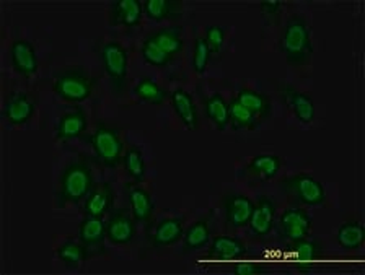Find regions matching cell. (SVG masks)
Wrapping results in <instances>:
<instances>
[{
	"instance_id": "obj_24",
	"label": "cell",
	"mask_w": 365,
	"mask_h": 275,
	"mask_svg": "<svg viewBox=\"0 0 365 275\" xmlns=\"http://www.w3.org/2000/svg\"><path fill=\"white\" fill-rule=\"evenodd\" d=\"M106 222L103 217H87L78 225V239L88 248H95L105 243Z\"/></svg>"
},
{
	"instance_id": "obj_8",
	"label": "cell",
	"mask_w": 365,
	"mask_h": 275,
	"mask_svg": "<svg viewBox=\"0 0 365 275\" xmlns=\"http://www.w3.org/2000/svg\"><path fill=\"white\" fill-rule=\"evenodd\" d=\"M279 93H281L285 106H289V110L297 118V121L304 124H312L315 121L317 108L310 95L302 93V91L295 90L292 85L284 82L279 83Z\"/></svg>"
},
{
	"instance_id": "obj_22",
	"label": "cell",
	"mask_w": 365,
	"mask_h": 275,
	"mask_svg": "<svg viewBox=\"0 0 365 275\" xmlns=\"http://www.w3.org/2000/svg\"><path fill=\"white\" fill-rule=\"evenodd\" d=\"M237 100L247 108V110L258 119V121H264L271 114V100L261 91H256L253 88H242L237 93Z\"/></svg>"
},
{
	"instance_id": "obj_16",
	"label": "cell",
	"mask_w": 365,
	"mask_h": 275,
	"mask_svg": "<svg viewBox=\"0 0 365 275\" xmlns=\"http://www.w3.org/2000/svg\"><path fill=\"white\" fill-rule=\"evenodd\" d=\"M88 129V118L82 108H73L72 111L62 114L56 125V139L61 142L78 139Z\"/></svg>"
},
{
	"instance_id": "obj_35",
	"label": "cell",
	"mask_w": 365,
	"mask_h": 275,
	"mask_svg": "<svg viewBox=\"0 0 365 275\" xmlns=\"http://www.w3.org/2000/svg\"><path fill=\"white\" fill-rule=\"evenodd\" d=\"M140 54H142V57H144V61L147 62V64L153 66V67H167L171 64V62H173V56L167 54L165 51L157 48L155 44H150L147 41L142 43Z\"/></svg>"
},
{
	"instance_id": "obj_28",
	"label": "cell",
	"mask_w": 365,
	"mask_h": 275,
	"mask_svg": "<svg viewBox=\"0 0 365 275\" xmlns=\"http://www.w3.org/2000/svg\"><path fill=\"white\" fill-rule=\"evenodd\" d=\"M90 248L87 244H83L80 239H66L59 248H57L56 254L59 257V261L62 264H66L68 267L78 266L85 262L90 257Z\"/></svg>"
},
{
	"instance_id": "obj_31",
	"label": "cell",
	"mask_w": 365,
	"mask_h": 275,
	"mask_svg": "<svg viewBox=\"0 0 365 275\" xmlns=\"http://www.w3.org/2000/svg\"><path fill=\"white\" fill-rule=\"evenodd\" d=\"M228 121L233 130H256L259 121L237 98L228 101Z\"/></svg>"
},
{
	"instance_id": "obj_34",
	"label": "cell",
	"mask_w": 365,
	"mask_h": 275,
	"mask_svg": "<svg viewBox=\"0 0 365 275\" xmlns=\"http://www.w3.org/2000/svg\"><path fill=\"white\" fill-rule=\"evenodd\" d=\"M210 56H212V51H210L209 44L205 43V39L197 38L192 48V71L197 76H204L205 71H207Z\"/></svg>"
},
{
	"instance_id": "obj_25",
	"label": "cell",
	"mask_w": 365,
	"mask_h": 275,
	"mask_svg": "<svg viewBox=\"0 0 365 275\" xmlns=\"http://www.w3.org/2000/svg\"><path fill=\"white\" fill-rule=\"evenodd\" d=\"M281 166L282 162L277 155L261 153L250 160L247 171L250 175L261 177L262 181H272L279 175V171H281Z\"/></svg>"
},
{
	"instance_id": "obj_1",
	"label": "cell",
	"mask_w": 365,
	"mask_h": 275,
	"mask_svg": "<svg viewBox=\"0 0 365 275\" xmlns=\"http://www.w3.org/2000/svg\"><path fill=\"white\" fill-rule=\"evenodd\" d=\"M279 49L284 54L285 61L290 66H305L313 56V43L310 28H308L304 16L292 15L285 23Z\"/></svg>"
},
{
	"instance_id": "obj_9",
	"label": "cell",
	"mask_w": 365,
	"mask_h": 275,
	"mask_svg": "<svg viewBox=\"0 0 365 275\" xmlns=\"http://www.w3.org/2000/svg\"><path fill=\"white\" fill-rule=\"evenodd\" d=\"M135 238V220L130 209H118L106 220V239L114 246H125Z\"/></svg>"
},
{
	"instance_id": "obj_20",
	"label": "cell",
	"mask_w": 365,
	"mask_h": 275,
	"mask_svg": "<svg viewBox=\"0 0 365 275\" xmlns=\"http://www.w3.org/2000/svg\"><path fill=\"white\" fill-rule=\"evenodd\" d=\"M129 209L135 222L148 223L153 217L155 204L150 192L142 186H129Z\"/></svg>"
},
{
	"instance_id": "obj_19",
	"label": "cell",
	"mask_w": 365,
	"mask_h": 275,
	"mask_svg": "<svg viewBox=\"0 0 365 275\" xmlns=\"http://www.w3.org/2000/svg\"><path fill=\"white\" fill-rule=\"evenodd\" d=\"M185 234V220L181 217H170L157 223L152 243L155 248H168L180 242Z\"/></svg>"
},
{
	"instance_id": "obj_30",
	"label": "cell",
	"mask_w": 365,
	"mask_h": 275,
	"mask_svg": "<svg viewBox=\"0 0 365 275\" xmlns=\"http://www.w3.org/2000/svg\"><path fill=\"white\" fill-rule=\"evenodd\" d=\"M123 168L130 180L134 182H144L147 176V165L144 153H142L140 148L137 147H129L128 150H124L123 155Z\"/></svg>"
},
{
	"instance_id": "obj_14",
	"label": "cell",
	"mask_w": 365,
	"mask_h": 275,
	"mask_svg": "<svg viewBox=\"0 0 365 275\" xmlns=\"http://www.w3.org/2000/svg\"><path fill=\"white\" fill-rule=\"evenodd\" d=\"M114 204V191L110 182H96L83 200V214L87 217H105Z\"/></svg>"
},
{
	"instance_id": "obj_12",
	"label": "cell",
	"mask_w": 365,
	"mask_h": 275,
	"mask_svg": "<svg viewBox=\"0 0 365 275\" xmlns=\"http://www.w3.org/2000/svg\"><path fill=\"white\" fill-rule=\"evenodd\" d=\"M277 207L272 199L262 196L255 204L253 215H251L248 228L251 234L258 238H264L274 230V222H276Z\"/></svg>"
},
{
	"instance_id": "obj_27",
	"label": "cell",
	"mask_w": 365,
	"mask_h": 275,
	"mask_svg": "<svg viewBox=\"0 0 365 275\" xmlns=\"http://www.w3.org/2000/svg\"><path fill=\"white\" fill-rule=\"evenodd\" d=\"M134 95L140 103H145V105H153L160 106L163 105L168 98V91L165 90L162 85L155 82L153 78H140L137 85L134 87Z\"/></svg>"
},
{
	"instance_id": "obj_33",
	"label": "cell",
	"mask_w": 365,
	"mask_h": 275,
	"mask_svg": "<svg viewBox=\"0 0 365 275\" xmlns=\"http://www.w3.org/2000/svg\"><path fill=\"white\" fill-rule=\"evenodd\" d=\"M290 253L297 254L300 261H315L322 254V246L315 239H297V242H290L289 248Z\"/></svg>"
},
{
	"instance_id": "obj_38",
	"label": "cell",
	"mask_w": 365,
	"mask_h": 275,
	"mask_svg": "<svg viewBox=\"0 0 365 275\" xmlns=\"http://www.w3.org/2000/svg\"><path fill=\"white\" fill-rule=\"evenodd\" d=\"M266 267L255 264V262H247V264H237L233 267V274L237 275H261L266 274Z\"/></svg>"
},
{
	"instance_id": "obj_37",
	"label": "cell",
	"mask_w": 365,
	"mask_h": 275,
	"mask_svg": "<svg viewBox=\"0 0 365 275\" xmlns=\"http://www.w3.org/2000/svg\"><path fill=\"white\" fill-rule=\"evenodd\" d=\"M261 14L271 16L274 20H279V15L282 11V4L279 0H262L259 2Z\"/></svg>"
},
{
	"instance_id": "obj_13",
	"label": "cell",
	"mask_w": 365,
	"mask_h": 275,
	"mask_svg": "<svg viewBox=\"0 0 365 275\" xmlns=\"http://www.w3.org/2000/svg\"><path fill=\"white\" fill-rule=\"evenodd\" d=\"M144 15V4L140 0H114L110 9V25L135 28Z\"/></svg>"
},
{
	"instance_id": "obj_18",
	"label": "cell",
	"mask_w": 365,
	"mask_h": 275,
	"mask_svg": "<svg viewBox=\"0 0 365 275\" xmlns=\"http://www.w3.org/2000/svg\"><path fill=\"white\" fill-rule=\"evenodd\" d=\"M171 106L176 113V116L185 125L187 130H197L199 129V114L196 103H194L192 96L187 93L186 90L176 88L173 93H171Z\"/></svg>"
},
{
	"instance_id": "obj_11",
	"label": "cell",
	"mask_w": 365,
	"mask_h": 275,
	"mask_svg": "<svg viewBox=\"0 0 365 275\" xmlns=\"http://www.w3.org/2000/svg\"><path fill=\"white\" fill-rule=\"evenodd\" d=\"M255 200L245 194H228L224 197L225 220L232 228L248 227L255 210Z\"/></svg>"
},
{
	"instance_id": "obj_32",
	"label": "cell",
	"mask_w": 365,
	"mask_h": 275,
	"mask_svg": "<svg viewBox=\"0 0 365 275\" xmlns=\"http://www.w3.org/2000/svg\"><path fill=\"white\" fill-rule=\"evenodd\" d=\"M205 116L214 123L217 130H225L228 121V101L220 93H214L204 101Z\"/></svg>"
},
{
	"instance_id": "obj_10",
	"label": "cell",
	"mask_w": 365,
	"mask_h": 275,
	"mask_svg": "<svg viewBox=\"0 0 365 275\" xmlns=\"http://www.w3.org/2000/svg\"><path fill=\"white\" fill-rule=\"evenodd\" d=\"M10 62L16 73L23 77H33L39 68L36 48L26 39H16L10 46Z\"/></svg>"
},
{
	"instance_id": "obj_23",
	"label": "cell",
	"mask_w": 365,
	"mask_h": 275,
	"mask_svg": "<svg viewBox=\"0 0 365 275\" xmlns=\"http://www.w3.org/2000/svg\"><path fill=\"white\" fill-rule=\"evenodd\" d=\"M336 242L346 251L361 249L365 243V228L357 219L342 223L336 233Z\"/></svg>"
},
{
	"instance_id": "obj_29",
	"label": "cell",
	"mask_w": 365,
	"mask_h": 275,
	"mask_svg": "<svg viewBox=\"0 0 365 275\" xmlns=\"http://www.w3.org/2000/svg\"><path fill=\"white\" fill-rule=\"evenodd\" d=\"M144 15L152 21L175 20L180 15V2L176 0H145Z\"/></svg>"
},
{
	"instance_id": "obj_7",
	"label": "cell",
	"mask_w": 365,
	"mask_h": 275,
	"mask_svg": "<svg viewBox=\"0 0 365 275\" xmlns=\"http://www.w3.org/2000/svg\"><path fill=\"white\" fill-rule=\"evenodd\" d=\"M279 227H281V234L287 242H297V239L310 237L313 220L305 209L290 207L285 209L279 217Z\"/></svg>"
},
{
	"instance_id": "obj_26",
	"label": "cell",
	"mask_w": 365,
	"mask_h": 275,
	"mask_svg": "<svg viewBox=\"0 0 365 275\" xmlns=\"http://www.w3.org/2000/svg\"><path fill=\"white\" fill-rule=\"evenodd\" d=\"M145 41L150 44H155L157 48L165 51V53L170 56L181 53L182 46H185L180 28H162V30L148 34Z\"/></svg>"
},
{
	"instance_id": "obj_36",
	"label": "cell",
	"mask_w": 365,
	"mask_h": 275,
	"mask_svg": "<svg viewBox=\"0 0 365 275\" xmlns=\"http://www.w3.org/2000/svg\"><path fill=\"white\" fill-rule=\"evenodd\" d=\"M202 38L205 39V43L209 44L212 53H220L225 43V28L220 25H210L205 28Z\"/></svg>"
},
{
	"instance_id": "obj_5",
	"label": "cell",
	"mask_w": 365,
	"mask_h": 275,
	"mask_svg": "<svg viewBox=\"0 0 365 275\" xmlns=\"http://www.w3.org/2000/svg\"><path fill=\"white\" fill-rule=\"evenodd\" d=\"M282 187L285 192L294 196L297 202L308 205V207H322L328 199L323 182L308 173H299L287 177L282 181Z\"/></svg>"
},
{
	"instance_id": "obj_2",
	"label": "cell",
	"mask_w": 365,
	"mask_h": 275,
	"mask_svg": "<svg viewBox=\"0 0 365 275\" xmlns=\"http://www.w3.org/2000/svg\"><path fill=\"white\" fill-rule=\"evenodd\" d=\"M93 185V171H91L88 163L83 160L72 162L61 175L59 192H57L59 207H64L67 204L83 202Z\"/></svg>"
},
{
	"instance_id": "obj_3",
	"label": "cell",
	"mask_w": 365,
	"mask_h": 275,
	"mask_svg": "<svg viewBox=\"0 0 365 275\" xmlns=\"http://www.w3.org/2000/svg\"><path fill=\"white\" fill-rule=\"evenodd\" d=\"M96 80L83 68H66L57 73L53 83L54 93L66 103H83L95 91Z\"/></svg>"
},
{
	"instance_id": "obj_15",
	"label": "cell",
	"mask_w": 365,
	"mask_h": 275,
	"mask_svg": "<svg viewBox=\"0 0 365 275\" xmlns=\"http://www.w3.org/2000/svg\"><path fill=\"white\" fill-rule=\"evenodd\" d=\"M36 113V105L30 95L15 93L5 101L4 118L10 125H26Z\"/></svg>"
},
{
	"instance_id": "obj_21",
	"label": "cell",
	"mask_w": 365,
	"mask_h": 275,
	"mask_svg": "<svg viewBox=\"0 0 365 275\" xmlns=\"http://www.w3.org/2000/svg\"><path fill=\"white\" fill-rule=\"evenodd\" d=\"M210 215L194 222L182 234V246L186 251H199L209 246L212 239V227H210Z\"/></svg>"
},
{
	"instance_id": "obj_4",
	"label": "cell",
	"mask_w": 365,
	"mask_h": 275,
	"mask_svg": "<svg viewBox=\"0 0 365 275\" xmlns=\"http://www.w3.org/2000/svg\"><path fill=\"white\" fill-rule=\"evenodd\" d=\"M91 148L100 162L108 166V168H114L123 162L124 155V143L121 139V134L116 128L110 124L98 123L91 134Z\"/></svg>"
},
{
	"instance_id": "obj_6",
	"label": "cell",
	"mask_w": 365,
	"mask_h": 275,
	"mask_svg": "<svg viewBox=\"0 0 365 275\" xmlns=\"http://www.w3.org/2000/svg\"><path fill=\"white\" fill-rule=\"evenodd\" d=\"M101 62L114 91H116L118 95H123L125 90V83H128V71H129L128 51H125L124 46L118 41H110L103 44Z\"/></svg>"
},
{
	"instance_id": "obj_17",
	"label": "cell",
	"mask_w": 365,
	"mask_h": 275,
	"mask_svg": "<svg viewBox=\"0 0 365 275\" xmlns=\"http://www.w3.org/2000/svg\"><path fill=\"white\" fill-rule=\"evenodd\" d=\"M248 254V248L240 238L228 237V234H219L214 237L209 243L207 256L210 259H222V261H232L240 259V257Z\"/></svg>"
}]
</instances>
